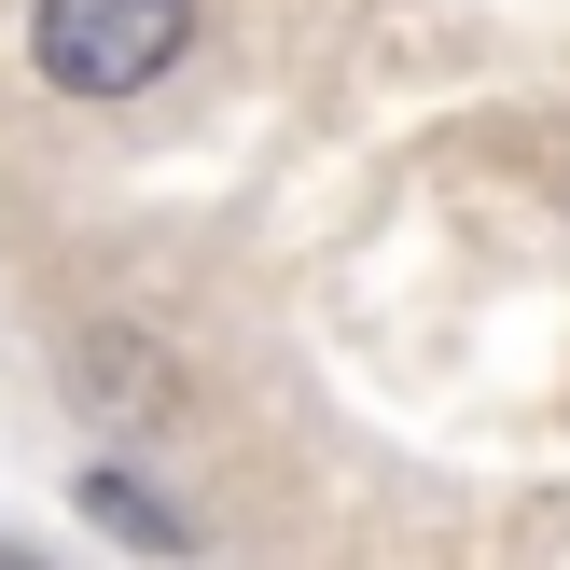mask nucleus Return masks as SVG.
<instances>
[{
  "mask_svg": "<svg viewBox=\"0 0 570 570\" xmlns=\"http://www.w3.org/2000/svg\"><path fill=\"white\" fill-rule=\"evenodd\" d=\"M195 42V0H28V56L56 98H139Z\"/></svg>",
  "mask_w": 570,
  "mask_h": 570,
  "instance_id": "obj_1",
  "label": "nucleus"
},
{
  "mask_svg": "<svg viewBox=\"0 0 570 570\" xmlns=\"http://www.w3.org/2000/svg\"><path fill=\"white\" fill-rule=\"evenodd\" d=\"M83 390H98L111 417H167V404H181V390L139 362V334H83Z\"/></svg>",
  "mask_w": 570,
  "mask_h": 570,
  "instance_id": "obj_2",
  "label": "nucleus"
},
{
  "mask_svg": "<svg viewBox=\"0 0 570 570\" xmlns=\"http://www.w3.org/2000/svg\"><path fill=\"white\" fill-rule=\"evenodd\" d=\"M83 501H98V515L126 529V543H181V515H167V501H139L126 473H98V488H83Z\"/></svg>",
  "mask_w": 570,
  "mask_h": 570,
  "instance_id": "obj_3",
  "label": "nucleus"
}]
</instances>
